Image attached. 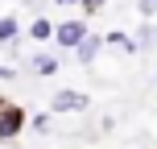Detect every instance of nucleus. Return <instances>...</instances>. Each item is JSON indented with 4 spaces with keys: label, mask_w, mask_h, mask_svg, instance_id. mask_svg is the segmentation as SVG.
<instances>
[{
    "label": "nucleus",
    "mask_w": 157,
    "mask_h": 149,
    "mask_svg": "<svg viewBox=\"0 0 157 149\" xmlns=\"http://www.w3.org/2000/svg\"><path fill=\"white\" fill-rule=\"evenodd\" d=\"M58 54H50V50H37V54L29 58V71L37 75V79H50V75H58Z\"/></svg>",
    "instance_id": "nucleus-6"
},
{
    "label": "nucleus",
    "mask_w": 157,
    "mask_h": 149,
    "mask_svg": "<svg viewBox=\"0 0 157 149\" xmlns=\"http://www.w3.org/2000/svg\"><path fill=\"white\" fill-rule=\"evenodd\" d=\"M25 124H29V112H25L21 104H13V100H4V104H0V145L17 141Z\"/></svg>",
    "instance_id": "nucleus-1"
},
{
    "label": "nucleus",
    "mask_w": 157,
    "mask_h": 149,
    "mask_svg": "<svg viewBox=\"0 0 157 149\" xmlns=\"http://www.w3.org/2000/svg\"><path fill=\"white\" fill-rule=\"evenodd\" d=\"M99 54H103V33H87V37H83V41L75 46V58H78L83 66H91V62H95Z\"/></svg>",
    "instance_id": "nucleus-4"
},
{
    "label": "nucleus",
    "mask_w": 157,
    "mask_h": 149,
    "mask_svg": "<svg viewBox=\"0 0 157 149\" xmlns=\"http://www.w3.org/2000/svg\"><path fill=\"white\" fill-rule=\"evenodd\" d=\"M17 41H21V17H17V13H4V17H0V50H4V46H17Z\"/></svg>",
    "instance_id": "nucleus-7"
},
{
    "label": "nucleus",
    "mask_w": 157,
    "mask_h": 149,
    "mask_svg": "<svg viewBox=\"0 0 157 149\" xmlns=\"http://www.w3.org/2000/svg\"><path fill=\"white\" fill-rule=\"evenodd\" d=\"M136 13L149 21V17H157V0H136Z\"/></svg>",
    "instance_id": "nucleus-11"
},
{
    "label": "nucleus",
    "mask_w": 157,
    "mask_h": 149,
    "mask_svg": "<svg viewBox=\"0 0 157 149\" xmlns=\"http://www.w3.org/2000/svg\"><path fill=\"white\" fill-rule=\"evenodd\" d=\"M91 108V95L87 91H75V87H62V91L50 95V112L54 116H78V112Z\"/></svg>",
    "instance_id": "nucleus-2"
},
{
    "label": "nucleus",
    "mask_w": 157,
    "mask_h": 149,
    "mask_svg": "<svg viewBox=\"0 0 157 149\" xmlns=\"http://www.w3.org/2000/svg\"><path fill=\"white\" fill-rule=\"evenodd\" d=\"M54 4H58V8H75L78 0H54Z\"/></svg>",
    "instance_id": "nucleus-13"
},
{
    "label": "nucleus",
    "mask_w": 157,
    "mask_h": 149,
    "mask_svg": "<svg viewBox=\"0 0 157 149\" xmlns=\"http://www.w3.org/2000/svg\"><path fill=\"white\" fill-rule=\"evenodd\" d=\"M103 50H116V54H136V37L132 33H124V29H112V33H103Z\"/></svg>",
    "instance_id": "nucleus-5"
},
{
    "label": "nucleus",
    "mask_w": 157,
    "mask_h": 149,
    "mask_svg": "<svg viewBox=\"0 0 157 149\" xmlns=\"http://www.w3.org/2000/svg\"><path fill=\"white\" fill-rule=\"evenodd\" d=\"M29 41H54V21L50 17H33L29 21Z\"/></svg>",
    "instance_id": "nucleus-8"
},
{
    "label": "nucleus",
    "mask_w": 157,
    "mask_h": 149,
    "mask_svg": "<svg viewBox=\"0 0 157 149\" xmlns=\"http://www.w3.org/2000/svg\"><path fill=\"white\" fill-rule=\"evenodd\" d=\"M78 8H83L87 17H95V13H103V8H108V0H78Z\"/></svg>",
    "instance_id": "nucleus-9"
},
{
    "label": "nucleus",
    "mask_w": 157,
    "mask_h": 149,
    "mask_svg": "<svg viewBox=\"0 0 157 149\" xmlns=\"http://www.w3.org/2000/svg\"><path fill=\"white\" fill-rule=\"evenodd\" d=\"M87 33H91V29H87V21H78V17L58 21V25H54V46H58V50H75Z\"/></svg>",
    "instance_id": "nucleus-3"
},
{
    "label": "nucleus",
    "mask_w": 157,
    "mask_h": 149,
    "mask_svg": "<svg viewBox=\"0 0 157 149\" xmlns=\"http://www.w3.org/2000/svg\"><path fill=\"white\" fill-rule=\"evenodd\" d=\"M50 116H54V112H37V116H29V124L37 128V133H50Z\"/></svg>",
    "instance_id": "nucleus-10"
},
{
    "label": "nucleus",
    "mask_w": 157,
    "mask_h": 149,
    "mask_svg": "<svg viewBox=\"0 0 157 149\" xmlns=\"http://www.w3.org/2000/svg\"><path fill=\"white\" fill-rule=\"evenodd\" d=\"M0 79H17V66L4 62V58H0Z\"/></svg>",
    "instance_id": "nucleus-12"
}]
</instances>
